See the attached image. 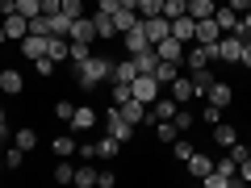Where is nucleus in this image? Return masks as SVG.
I'll use <instances>...</instances> for the list:
<instances>
[{
  "label": "nucleus",
  "instance_id": "nucleus-1",
  "mask_svg": "<svg viewBox=\"0 0 251 188\" xmlns=\"http://www.w3.org/2000/svg\"><path fill=\"white\" fill-rule=\"evenodd\" d=\"M105 80H113V59H105V54H88L75 67V84L84 92H97V84H105Z\"/></svg>",
  "mask_w": 251,
  "mask_h": 188
},
{
  "label": "nucleus",
  "instance_id": "nucleus-2",
  "mask_svg": "<svg viewBox=\"0 0 251 188\" xmlns=\"http://www.w3.org/2000/svg\"><path fill=\"white\" fill-rule=\"evenodd\" d=\"M130 96L143 100V105H155V100H159V80H155V75H134V80H130Z\"/></svg>",
  "mask_w": 251,
  "mask_h": 188
},
{
  "label": "nucleus",
  "instance_id": "nucleus-3",
  "mask_svg": "<svg viewBox=\"0 0 251 188\" xmlns=\"http://www.w3.org/2000/svg\"><path fill=\"white\" fill-rule=\"evenodd\" d=\"M239 50H243V34H222L214 46V59L222 63H239Z\"/></svg>",
  "mask_w": 251,
  "mask_h": 188
},
{
  "label": "nucleus",
  "instance_id": "nucleus-4",
  "mask_svg": "<svg viewBox=\"0 0 251 188\" xmlns=\"http://www.w3.org/2000/svg\"><path fill=\"white\" fill-rule=\"evenodd\" d=\"M105 125H109V134H113L117 142H130V138H134V125H130V121L122 117V109H117V105L105 113Z\"/></svg>",
  "mask_w": 251,
  "mask_h": 188
},
{
  "label": "nucleus",
  "instance_id": "nucleus-5",
  "mask_svg": "<svg viewBox=\"0 0 251 188\" xmlns=\"http://www.w3.org/2000/svg\"><path fill=\"white\" fill-rule=\"evenodd\" d=\"M0 25H4V34H9V42H21V38L29 34V17L25 13H4Z\"/></svg>",
  "mask_w": 251,
  "mask_h": 188
},
{
  "label": "nucleus",
  "instance_id": "nucleus-6",
  "mask_svg": "<svg viewBox=\"0 0 251 188\" xmlns=\"http://www.w3.org/2000/svg\"><path fill=\"white\" fill-rule=\"evenodd\" d=\"M218 46V42H214ZM214 46H184V63H188V71H197V67H209L214 63Z\"/></svg>",
  "mask_w": 251,
  "mask_h": 188
},
{
  "label": "nucleus",
  "instance_id": "nucleus-7",
  "mask_svg": "<svg viewBox=\"0 0 251 188\" xmlns=\"http://www.w3.org/2000/svg\"><path fill=\"white\" fill-rule=\"evenodd\" d=\"M126 54H143V50H151V38H147V29H143V21H138L134 29H126Z\"/></svg>",
  "mask_w": 251,
  "mask_h": 188
},
{
  "label": "nucleus",
  "instance_id": "nucleus-8",
  "mask_svg": "<svg viewBox=\"0 0 251 188\" xmlns=\"http://www.w3.org/2000/svg\"><path fill=\"white\" fill-rule=\"evenodd\" d=\"M46 42H50V34H25V38H21V54H25L29 63L42 59V54H46Z\"/></svg>",
  "mask_w": 251,
  "mask_h": 188
},
{
  "label": "nucleus",
  "instance_id": "nucleus-9",
  "mask_svg": "<svg viewBox=\"0 0 251 188\" xmlns=\"http://www.w3.org/2000/svg\"><path fill=\"white\" fill-rule=\"evenodd\" d=\"M143 29H147V38H151V46H155V42H163V38L172 34V21L163 17V13L159 17H143Z\"/></svg>",
  "mask_w": 251,
  "mask_h": 188
},
{
  "label": "nucleus",
  "instance_id": "nucleus-10",
  "mask_svg": "<svg viewBox=\"0 0 251 188\" xmlns=\"http://www.w3.org/2000/svg\"><path fill=\"white\" fill-rule=\"evenodd\" d=\"M168 88H172V100H176V105H188V100L197 96V88H193V75H176Z\"/></svg>",
  "mask_w": 251,
  "mask_h": 188
},
{
  "label": "nucleus",
  "instance_id": "nucleus-11",
  "mask_svg": "<svg viewBox=\"0 0 251 188\" xmlns=\"http://www.w3.org/2000/svg\"><path fill=\"white\" fill-rule=\"evenodd\" d=\"M155 54H159V59H168V63H180V59H184V42L168 34L163 42H155Z\"/></svg>",
  "mask_w": 251,
  "mask_h": 188
},
{
  "label": "nucleus",
  "instance_id": "nucleus-12",
  "mask_svg": "<svg viewBox=\"0 0 251 188\" xmlns=\"http://www.w3.org/2000/svg\"><path fill=\"white\" fill-rule=\"evenodd\" d=\"M205 100H209V105H218V109H226V105H230V100H234V92H230V84L214 80V84H209V88H205Z\"/></svg>",
  "mask_w": 251,
  "mask_h": 188
},
{
  "label": "nucleus",
  "instance_id": "nucleus-13",
  "mask_svg": "<svg viewBox=\"0 0 251 188\" xmlns=\"http://www.w3.org/2000/svg\"><path fill=\"white\" fill-rule=\"evenodd\" d=\"M97 38V25H92V13H84V17L72 21V42H92Z\"/></svg>",
  "mask_w": 251,
  "mask_h": 188
},
{
  "label": "nucleus",
  "instance_id": "nucleus-14",
  "mask_svg": "<svg viewBox=\"0 0 251 188\" xmlns=\"http://www.w3.org/2000/svg\"><path fill=\"white\" fill-rule=\"evenodd\" d=\"M21 88H25V75L21 71H0V92H4V96H21Z\"/></svg>",
  "mask_w": 251,
  "mask_h": 188
},
{
  "label": "nucleus",
  "instance_id": "nucleus-15",
  "mask_svg": "<svg viewBox=\"0 0 251 188\" xmlns=\"http://www.w3.org/2000/svg\"><path fill=\"white\" fill-rule=\"evenodd\" d=\"M184 163H188V176H197V180H205L209 171H214V159H209V155H201V151H193Z\"/></svg>",
  "mask_w": 251,
  "mask_h": 188
},
{
  "label": "nucleus",
  "instance_id": "nucleus-16",
  "mask_svg": "<svg viewBox=\"0 0 251 188\" xmlns=\"http://www.w3.org/2000/svg\"><path fill=\"white\" fill-rule=\"evenodd\" d=\"M117 109H122V117H126L130 125H143V121H147V105H143V100H134V96H130V100H122Z\"/></svg>",
  "mask_w": 251,
  "mask_h": 188
},
{
  "label": "nucleus",
  "instance_id": "nucleus-17",
  "mask_svg": "<svg viewBox=\"0 0 251 188\" xmlns=\"http://www.w3.org/2000/svg\"><path fill=\"white\" fill-rule=\"evenodd\" d=\"M218 38H222V29H218V21H214V17L197 21V38H193V42H201V46H214Z\"/></svg>",
  "mask_w": 251,
  "mask_h": 188
},
{
  "label": "nucleus",
  "instance_id": "nucleus-18",
  "mask_svg": "<svg viewBox=\"0 0 251 188\" xmlns=\"http://www.w3.org/2000/svg\"><path fill=\"white\" fill-rule=\"evenodd\" d=\"M72 130H92V125H97V109L92 105H75V113H72Z\"/></svg>",
  "mask_w": 251,
  "mask_h": 188
},
{
  "label": "nucleus",
  "instance_id": "nucleus-19",
  "mask_svg": "<svg viewBox=\"0 0 251 188\" xmlns=\"http://www.w3.org/2000/svg\"><path fill=\"white\" fill-rule=\"evenodd\" d=\"M92 25H97V38H117L113 13H105V9H92Z\"/></svg>",
  "mask_w": 251,
  "mask_h": 188
},
{
  "label": "nucleus",
  "instance_id": "nucleus-20",
  "mask_svg": "<svg viewBox=\"0 0 251 188\" xmlns=\"http://www.w3.org/2000/svg\"><path fill=\"white\" fill-rule=\"evenodd\" d=\"M172 38H180V42H193V38H197V21L188 17V13H184V17H176V21H172Z\"/></svg>",
  "mask_w": 251,
  "mask_h": 188
},
{
  "label": "nucleus",
  "instance_id": "nucleus-21",
  "mask_svg": "<svg viewBox=\"0 0 251 188\" xmlns=\"http://www.w3.org/2000/svg\"><path fill=\"white\" fill-rule=\"evenodd\" d=\"M214 21H218V29H222V34H234V29H239V13H234L230 4H218Z\"/></svg>",
  "mask_w": 251,
  "mask_h": 188
},
{
  "label": "nucleus",
  "instance_id": "nucleus-22",
  "mask_svg": "<svg viewBox=\"0 0 251 188\" xmlns=\"http://www.w3.org/2000/svg\"><path fill=\"white\" fill-rule=\"evenodd\" d=\"M138 9H113V25H117V34H126V29H134L138 25Z\"/></svg>",
  "mask_w": 251,
  "mask_h": 188
},
{
  "label": "nucleus",
  "instance_id": "nucleus-23",
  "mask_svg": "<svg viewBox=\"0 0 251 188\" xmlns=\"http://www.w3.org/2000/svg\"><path fill=\"white\" fill-rule=\"evenodd\" d=\"M218 13V0H188V17L193 21H205Z\"/></svg>",
  "mask_w": 251,
  "mask_h": 188
},
{
  "label": "nucleus",
  "instance_id": "nucleus-24",
  "mask_svg": "<svg viewBox=\"0 0 251 188\" xmlns=\"http://www.w3.org/2000/svg\"><path fill=\"white\" fill-rule=\"evenodd\" d=\"M46 54H50L54 63H63L67 54H72V38H54V34H50V42H46Z\"/></svg>",
  "mask_w": 251,
  "mask_h": 188
},
{
  "label": "nucleus",
  "instance_id": "nucleus-25",
  "mask_svg": "<svg viewBox=\"0 0 251 188\" xmlns=\"http://www.w3.org/2000/svg\"><path fill=\"white\" fill-rule=\"evenodd\" d=\"M214 142L226 151V146H234V142H239V130H234V125H226V121H218V125H214Z\"/></svg>",
  "mask_w": 251,
  "mask_h": 188
},
{
  "label": "nucleus",
  "instance_id": "nucleus-26",
  "mask_svg": "<svg viewBox=\"0 0 251 188\" xmlns=\"http://www.w3.org/2000/svg\"><path fill=\"white\" fill-rule=\"evenodd\" d=\"M155 80H159V84H172V80H176V75H180V63H168V59H159V63H155Z\"/></svg>",
  "mask_w": 251,
  "mask_h": 188
},
{
  "label": "nucleus",
  "instance_id": "nucleus-27",
  "mask_svg": "<svg viewBox=\"0 0 251 188\" xmlns=\"http://www.w3.org/2000/svg\"><path fill=\"white\" fill-rule=\"evenodd\" d=\"M13 146H21V151H34V146H38V134H34V130H29V125H21V130H13Z\"/></svg>",
  "mask_w": 251,
  "mask_h": 188
},
{
  "label": "nucleus",
  "instance_id": "nucleus-28",
  "mask_svg": "<svg viewBox=\"0 0 251 188\" xmlns=\"http://www.w3.org/2000/svg\"><path fill=\"white\" fill-rule=\"evenodd\" d=\"M130 59H134L138 75H151V71H155V63H159V54H155V46H151V50H143V54H130Z\"/></svg>",
  "mask_w": 251,
  "mask_h": 188
},
{
  "label": "nucleus",
  "instance_id": "nucleus-29",
  "mask_svg": "<svg viewBox=\"0 0 251 188\" xmlns=\"http://www.w3.org/2000/svg\"><path fill=\"white\" fill-rule=\"evenodd\" d=\"M50 146H54V155H59V159H67V155H75V151H80V142H75L72 134H59Z\"/></svg>",
  "mask_w": 251,
  "mask_h": 188
},
{
  "label": "nucleus",
  "instance_id": "nucleus-30",
  "mask_svg": "<svg viewBox=\"0 0 251 188\" xmlns=\"http://www.w3.org/2000/svg\"><path fill=\"white\" fill-rule=\"evenodd\" d=\"M117 151H122V142H117L113 134H105V138L97 142V159H117Z\"/></svg>",
  "mask_w": 251,
  "mask_h": 188
},
{
  "label": "nucleus",
  "instance_id": "nucleus-31",
  "mask_svg": "<svg viewBox=\"0 0 251 188\" xmlns=\"http://www.w3.org/2000/svg\"><path fill=\"white\" fill-rule=\"evenodd\" d=\"M138 75V67H134V59H122V63H113V80H122V84H130Z\"/></svg>",
  "mask_w": 251,
  "mask_h": 188
},
{
  "label": "nucleus",
  "instance_id": "nucleus-32",
  "mask_svg": "<svg viewBox=\"0 0 251 188\" xmlns=\"http://www.w3.org/2000/svg\"><path fill=\"white\" fill-rule=\"evenodd\" d=\"M155 138H159V142H176V138H180L176 121H155Z\"/></svg>",
  "mask_w": 251,
  "mask_h": 188
},
{
  "label": "nucleus",
  "instance_id": "nucleus-33",
  "mask_svg": "<svg viewBox=\"0 0 251 188\" xmlns=\"http://www.w3.org/2000/svg\"><path fill=\"white\" fill-rule=\"evenodd\" d=\"M209 84H214V71H209V67H197V71H193V88H197V96H205Z\"/></svg>",
  "mask_w": 251,
  "mask_h": 188
},
{
  "label": "nucleus",
  "instance_id": "nucleus-34",
  "mask_svg": "<svg viewBox=\"0 0 251 188\" xmlns=\"http://www.w3.org/2000/svg\"><path fill=\"white\" fill-rule=\"evenodd\" d=\"M184 13H188V0H163V17H168V21L184 17Z\"/></svg>",
  "mask_w": 251,
  "mask_h": 188
},
{
  "label": "nucleus",
  "instance_id": "nucleus-35",
  "mask_svg": "<svg viewBox=\"0 0 251 188\" xmlns=\"http://www.w3.org/2000/svg\"><path fill=\"white\" fill-rule=\"evenodd\" d=\"M72 184H80V188H92V184H97V171H92V163L75 167V180H72Z\"/></svg>",
  "mask_w": 251,
  "mask_h": 188
},
{
  "label": "nucleus",
  "instance_id": "nucleus-36",
  "mask_svg": "<svg viewBox=\"0 0 251 188\" xmlns=\"http://www.w3.org/2000/svg\"><path fill=\"white\" fill-rule=\"evenodd\" d=\"M172 121H176V130H180V134H184V130H193V121H197V117H193V109H184V105H180Z\"/></svg>",
  "mask_w": 251,
  "mask_h": 188
},
{
  "label": "nucleus",
  "instance_id": "nucleus-37",
  "mask_svg": "<svg viewBox=\"0 0 251 188\" xmlns=\"http://www.w3.org/2000/svg\"><path fill=\"white\" fill-rule=\"evenodd\" d=\"M88 54H92V42H72V54H67V59H72L75 67H80V63L88 59Z\"/></svg>",
  "mask_w": 251,
  "mask_h": 188
},
{
  "label": "nucleus",
  "instance_id": "nucleus-38",
  "mask_svg": "<svg viewBox=\"0 0 251 188\" xmlns=\"http://www.w3.org/2000/svg\"><path fill=\"white\" fill-rule=\"evenodd\" d=\"M84 13H88V9H84V0H63V17H67V21L84 17Z\"/></svg>",
  "mask_w": 251,
  "mask_h": 188
},
{
  "label": "nucleus",
  "instance_id": "nucleus-39",
  "mask_svg": "<svg viewBox=\"0 0 251 188\" xmlns=\"http://www.w3.org/2000/svg\"><path fill=\"white\" fill-rule=\"evenodd\" d=\"M163 0H138V17H159Z\"/></svg>",
  "mask_w": 251,
  "mask_h": 188
},
{
  "label": "nucleus",
  "instance_id": "nucleus-40",
  "mask_svg": "<svg viewBox=\"0 0 251 188\" xmlns=\"http://www.w3.org/2000/svg\"><path fill=\"white\" fill-rule=\"evenodd\" d=\"M29 34H50V17L46 13H34L29 17Z\"/></svg>",
  "mask_w": 251,
  "mask_h": 188
},
{
  "label": "nucleus",
  "instance_id": "nucleus-41",
  "mask_svg": "<svg viewBox=\"0 0 251 188\" xmlns=\"http://www.w3.org/2000/svg\"><path fill=\"white\" fill-rule=\"evenodd\" d=\"M54 180H59V184H72V180H75V167H72L67 159H59V167H54Z\"/></svg>",
  "mask_w": 251,
  "mask_h": 188
},
{
  "label": "nucleus",
  "instance_id": "nucleus-42",
  "mask_svg": "<svg viewBox=\"0 0 251 188\" xmlns=\"http://www.w3.org/2000/svg\"><path fill=\"white\" fill-rule=\"evenodd\" d=\"M21 159H25V151H21V146L4 151V171H17V167H21Z\"/></svg>",
  "mask_w": 251,
  "mask_h": 188
},
{
  "label": "nucleus",
  "instance_id": "nucleus-43",
  "mask_svg": "<svg viewBox=\"0 0 251 188\" xmlns=\"http://www.w3.org/2000/svg\"><path fill=\"white\" fill-rule=\"evenodd\" d=\"M201 121H205V125H218V121H222V109L205 100V109H201Z\"/></svg>",
  "mask_w": 251,
  "mask_h": 188
},
{
  "label": "nucleus",
  "instance_id": "nucleus-44",
  "mask_svg": "<svg viewBox=\"0 0 251 188\" xmlns=\"http://www.w3.org/2000/svg\"><path fill=\"white\" fill-rule=\"evenodd\" d=\"M54 67H59V63H54L50 54H42V59H34V71H38V75H50Z\"/></svg>",
  "mask_w": 251,
  "mask_h": 188
},
{
  "label": "nucleus",
  "instance_id": "nucleus-45",
  "mask_svg": "<svg viewBox=\"0 0 251 188\" xmlns=\"http://www.w3.org/2000/svg\"><path fill=\"white\" fill-rule=\"evenodd\" d=\"M72 113H75L72 100H59V105H54V117H59V121H72Z\"/></svg>",
  "mask_w": 251,
  "mask_h": 188
},
{
  "label": "nucleus",
  "instance_id": "nucleus-46",
  "mask_svg": "<svg viewBox=\"0 0 251 188\" xmlns=\"http://www.w3.org/2000/svg\"><path fill=\"white\" fill-rule=\"evenodd\" d=\"M17 13H25V17H34V13H42V0H17Z\"/></svg>",
  "mask_w": 251,
  "mask_h": 188
},
{
  "label": "nucleus",
  "instance_id": "nucleus-47",
  "mask_svg": "<svg viewBox=\"0 0 251 188\" xmlns=\"http://www.w3.org/2000/svg\"><path fill=\"white\" fill-rule=\"evenodd\" d=\"M113 184H117V171H109V167L97 171V188H113Z\"/></svg>",
  "mask_w": 251,
  "mask_h": 188
},
{
  "label": "nucleus",
  "instance_id": "nucleus-48",
  "mask_svg": "<svg viewBox=\"0 0 251 188\" xmlns=\"http://www.w3.org/2000/svg\"><path fill=\"white\" fill-rule=\"evenodd\" d=\"M172 151H176V159H188V155H193V142H180V138H176V142H172Z\"/></svg>",
  "mask_w": 251,
  "mask_h": 188
},
{
  "label": "nucleus",
  "instance_id": "nucleus-49",
  "mask_svg": "<svg viewBox=\"0 0 251 188\" xmlns=\"http://www.w3.org/2000/svg\"><path fill=\"white\" fill-rule=\"evenodd\" d=\"M80 159H84V163L97 159V142H80Z\"/></svg>",
  "mask_w": 251,
  "mask_h": 188
},
{
  "label": "nucleus",
  "instance_id": "nucleus-50",
  "mask_svg": "<svg viewBox=\"0 0 251 188\" xmlns=\"http://www.w3.org/2000/svg\"><path fill=\"white\" fill-rule=\"evenodd\" d=\"M234 34H243V38H251V9H247V13H243V17H239V29H234Z\"/></svg>",
  "mask_w": 251,
  "mask_h": 188
},
{
  "label": "nucleus",
  "instance_id": "nucleus-51",
  "mask_svg": "<svg viewBox=\"0 0 251 188\" xmlns=\"http://www.w3.org/2000/svg\"><path fill=\"white\" fill-rule=\"evenodd\" d=\"M42 13H46V17H54V13H63V0H42Z\"/></svg>",
  "mask_w": 251,
  "mask_h": 188
},
{
  "label": "nucleus",
  "instance_id": "nucleus-52",
  "mask_svg": "<svg viewBox=\"0 0 251 188\" xmlns=\"http://www.w3.org/2000/svg\"><path fill=\"white\" fill-rule=\"evenodd\" d=\"M239 63H243V67H251V38H243V50H239Z\"/></svg>",
  "mask_w": 251,
  "mask_h": 188
},
{
  "label": "nucleus",
  "instance_id": "nucleus-53",
  "mask_svg": "<svg viewBox=\"0 0 251 188\" xmlns=\"http://www.w3.org/2000/svg\"><path fill=\"white\" fill-rule=\"evenodd\" d=\"M239 184H251V159L239 163Z\"/></svg>",
  "mask_w": 251,
  "mask_h": 188
},
{
  "label": "nucleus",
  "instance_id": "nucleus-54",
  "mask_svg": "<svg viewBox=\"0 0 251 188\" xmlns=\"http://www.w3.org/2000/svg\"><path fill=\"white\" fill-rule=\"evenodd\" d=\"M226 4H230V9H234V13H239V17H243V13H247V9H251V0H226Z\"/></svg>",
  "mask_w": 251,
  "mask_h": 188
},
{
  "label": "nucleus",
  "instance_id": "nucleus-55",
  "mask_svg": "<svg viewBox=\"0 0 251 188\" xmlns=\"http://www.w3.org/2000/svg\"><path fill=\"white\" fill-rule=\"evenodd\" d=\"M13 130H9V117H4V109H0V138H9Z\"/></svg>",
  "mask_w": 251,
  "mask_h": 188
},
{
  "label": "nucleus",
  "instance_id": "nucleus-56",
  "mask_svg": "<svg viewBox=\"0 0 251 188\" xmlns=\"http://www.w3.org/2000/svg\"><path fill=\"white\" fill-rule=\"evenodd\" d=\"M4 13H17V0H0V17Z\"/></svg>",
  "mask_w": 251,
  "mask_h": 188
},
{
  "label": "nucleus",
  "instance_id": "nucleus-57",
  "mask_svg": "<svg viewBox=\"0 0 251 188\" xmlns=\"http://www.w3.org/2000/svg\"><path fill=\"white\" fill-rule=\"evenodd\" d=\"M97 9H105V13H113V9H117V0H97Z\"/></svg>",
  "mask_w": 251,
  "mask_h": 188
},
{
  "label": "nucleus",
  "instance_id": "nucleus-58",
  "mask_svg": "<svg viewBox=\"0 0 251 188\" xmlns=\"http://www.w3.org/2000/svg\"><path fill=\"white\" fill-rule=\"evenodd\" d=\"M117 9H138V0H117Z\"/></svg>",
  "mask_w": 251,
  "mask_h": 188
},
{
  "label": "nucleus",
  "instance_id": "nucleus-59",
  "mask_svg": "<svg viewBox=\"0 0 251 188\" xmlns=\"http://www.w3.org/2000/svg\"><path fill=\"white\" fill-rule=\"evenodd\" d=\"M0 171H4V142H0Z\"/></svg>",
  "mask_w": 251,
  "mask_h": 188
},
{
  "label": "nucleus",
  "instance_id": "nucleus-60",
  "mask_svg": "<svg viewBox=\"0 0 251 188\" xmlns=\"http://www.w3.org/2000/svg\"><path fill=\"white\" fill-rule=\"evenodd\" d=\"M0 42H9V34H4V25H0Z\"/></svg>",
  "mask_w": 251,
  "mask_h": 188
},
{
  "label": "nucleus",
  "instance_id": "nucleus-61",
  "mask_svg": "<svg viewBox=\"0 0 251 188\" xmlns=\"http://www.w3.org/2000/svg\"><path fill=\"white\" fill-rule=\"evenodd\" d=\"M247 155H251V142H247Z\"/></svg>",
  "mask_w": 251,
  "mask_h": 188
}]
</instances>
